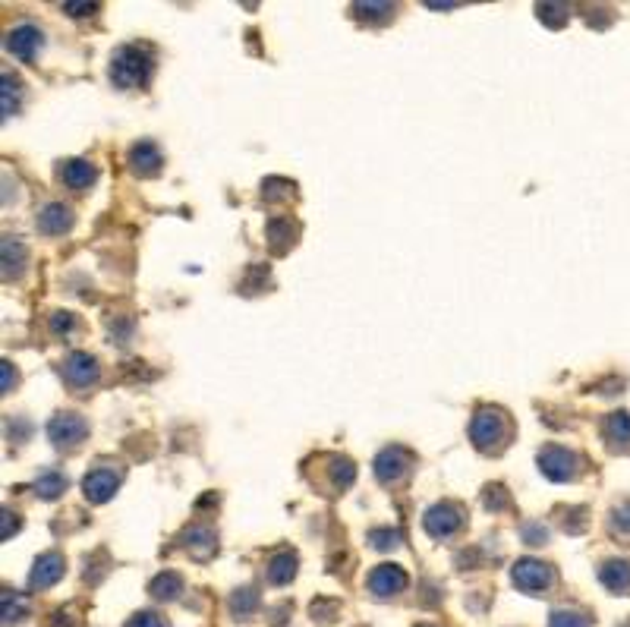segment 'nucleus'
I'll return each instance as SVG.
<instances>
[{
    "label": "nucleus",
    "instance_id": "f257e3e1",
    "mask_svg": "<svg viewBox=\"0 0 630 627\" xmlns=\"http://www.w3.org/2000/svg\"><path fill=\"white\" fill-rule=\"evenodd\" d=\"M149 70H152V57H149V51H142L139 45L120 48L114 54V60H111V79L123 89L142 86V82L149 79Z\"/></svg>",
    "mask_w": 630,
    "mask_h": 627
},
{
    "label": "nucleus",
    "instance_id": "f03ea898",
    "mask_svg": "<svg viewBox=\"0 0 630 627\" xmlns=\"http://www.w3.org/2000/svg\"><path fill=\"white\" fill-rule=\"evenodd\" d=\"M470 435H473V442L482 451H495V448H501L504 442H508L511 426H508V420H504V413H498V410H479L473 416Z\"/></svg>",
    "mask_w": 630,
    "mask_h": 627
},
{
    "label": "nucleus",
    "instance_id": "7ed1b4c3",
    "mask_svg": "<svg viewBox=\"0 0 630 627\" xmlns=\"http://www.w3.org/2000/svg\"><path fill=\"white\" fill-rule=\"evenodd\" d=\"M514 583L523 590V593H545L552 587V580H555V571L549 568L545 561H536V558H523L514 564V571H511Z\"/></svg>",
    "mask_w": 630,
    "mask_h": 627
},
{
    "label": "nucleus",
    "instance_id": "20e7f679",
    "mask_svg": "<svg viewBox=\"0 0 630 627\" xmlns=\"http://www.w3.org/2000/svg\"><path fill=\"white\" fill-rule=\"evenodd\" d=\"M539 467L542 473L555 479V483H567L571 476H577L580 470V457L574 451H567L561 445H549L542 454H539Z\"/></svg>",
    "mask_w": 630,
    "mask_h": 627
},
{
    "label": "nucleus",
    "instance_id": "39448f33",
    "mask_svg": "<svg viewBox=\"0 0 630 627\" xmlns=\"http://www.w3.org/2000/svg\"><path fill=\"white\" fill-rule=\"evenodd\" d=\"M86 432H89L86 420H82V416H76V413H57L54 420L48 423L51 442L60 445V448H73V445H79L82 438H86Z\"/></svg>",
    "mask_w": 630,
    "mask_h": 627
},
{
    "label": "nucleus",
    "instance_id": "423d86ee",
    "mask_svg": "<svg viewBox=\"0 0 630 627\" xmlns=\"http://www.w3.org/2000/svg\"><path fill=\"white\" fill-rule=\"evenodd\" d=\"M407 583H410L407 571L397 568V564H378V568L369 574V590L382 599H391L401 590H407Z\"/></svg>",
    "mask_w": 630,
    "mask_h": 627
},
{
    "label": "nucleus",
    "instance_id": "0eeeda50",
    "mask_svg": "<svg viewBox=\"0 0 630 627\" xmlns=\"http://www.w3.org/2000/svg\"><path fill=\"white\" fill-rule=\"evenodd\" d=\"M460 524H464V517H460V508L451 505V501H441V505L429 508V511H426V520H423L426 533L435 536V539L451 536Z\"/></svg>",
    "mask_w": 630,
    "mask_h": 627
},
{
    "label": "nucleus",
    "instance_id": "6e6552de",
    "mask_svg": "<svg viewBox=\"0 0 630 627\" xmlns=\"http://www.w3.org/2000/svg\"><path fill=\"white\" fill-rule=\"evenodd\" d=\"M63 577V558L57 552H48L41 555L35 564H32V574H29V587L32 590H45L51 587V583H57Z\"/></svg>",
    "mask_w": 630,
    "mask_h": 627
},
{
    "label": "nucleus",
    "instance_id": "1a4fd4ad",
    "mask_svg": "<svg viewBox=\"0 0 630 627\" xmlns=\"http://www.w3.org/2000/svg\"><path fill=\"white\" fill-rule=\"evenodd\" d=\"M41 32L35 26H16L10 35H7V51L16 54L19 60H32L41 48Z\"/></svg>",
    "mask_w": 630,
    "mask_h": 627
},
{
    "label": "nucleus",
    "instance_id": "9d476101",
    "mask_svg": "<svg viewBox=\"0 0 630 627\" xmlns=\"http://www.w3.org/2000/svg\"><path fill=\"white\" fill-rule=\"evenodd\" d=\"M117 486H120V476L114 470H108V467L89 473L86 483H82V489H86V498L95 501V505H98V501H108L117 492Z\"/></svg>",
    "mask_w": 630,
    "mask_h": 627
},
{
    "label": "nucleus",
    "instance_id": "9b49d317",
    "mask_svg": "<svg viewBox=\"0 0 630 627\" xmlns=\"http://www.w3.org/2000/svg\"><path fill=\"white\" fill-rule=\"evenodd\" d=\"M407 461H410L407 451H401V448H385L382 454L375 457V476L385 479V483H394L397 476H404Z\"/></svg>",
    "mask_w": 630,
    "mask_h": 627
},
{
    "label": "nucleus",
    "instance_id": "f8f14e48",
    "mask_svg": "<svg viewBox=\"0 0 630 627\" xmlns=\"http://www.w3.org/2000/svg\"><path fill=\"white\" fill-rule=\"evenodd\" d=\"M63 375H67V382L82 388V385H92L98 379V363L86 353H73V357L63 363Z\"/></svg>",
    "mask_w": 630,
    "mask_h": 627
},
{
    "label": "nucleus",
    "instance_id": "ddd939ff",
    "mask_svg": "<svg viewBox=\"0 0 630 627\" xmlns=\"http://www.w3.org/2000/svg\"><path fill=\"white\" fill-rule=\"evenodd\" d=\"M599 580L605 583L612 593H630V561H605L599 568Z\"/></svg>",
    "mask_w": 630,
    "mask_h": 627
},
{
    "label": "nucleus",
    "instance_id": "4468645a",
    "mask_svg": "<svg viewBox=\"0 0 630 627\" xmlns=\"http://www.w3.org/2000/svg\"><path fill=\"white\" fill-rule=\"evenodd\" d=\"M70 224H73V212L67 205H45L41 208L38 227L45 234H63V231H70Z\"/></svg>",
    "mask_w": 630,
    "mask_h": 627
},
{
    "label": "nucleus",
    "instance_id": "2eb2a0df",
    "mask_svg": "<svg viewBox=\"0 0 630 627\" xmlns=\"http://www.w3.org/2000/svg\"><path fill=\"white\" fill-rule=\"evenodd\" d=\"M605 438L615 451H630V413H612L605 420Z\"/></svg>",
    "mask_w": 630,
    "mask_h": 627
},
{
    "label": "nucleus",
    "instance_id": "dca6fc26",
    "mask_svg": "<svg viewBox=\"0 0 630 627\" xmlns=\"http://www.w3.org/2000/svg\"><path fill=\"white\" fill-rule=\"evenodd\" d=\"M60 177H63V183H67V186H73V190H86V186L95 183L98 171H95L89 161L79 158V161H67V164H63Z\"/></svg>",
    "mask_w": 630,
    "mask_h": 627
},
{
    "label": "nucleus",
    "instance_id": "f3484780",
    "mask_svg": "<svg viewBox=\"0 0 630 627\" xmlns=\"http://www.w3.org/2000/svg\"><path fill=\"white\" fill-rule=\"evenodd\" d=\"M26 262V246L13 240V237H4V243H0V268H4V278H13L19 268H23Z\"/></svg>",
    "mask_w": 630,
    "mask_h": 627
},
{
    "label": "nucleus",
    "instance_id": "a211bd4d",
    "mask_svg": "<svg viewBox=\"0 0 630 627\" xmlns=\"http://www.w3.org/2000/svg\"><path fill=\"white\" fill-rule=\"evenodd\" d=\"M130 164H133L136 174H155L161 167V152L155 149L152 142H139V145H133V152H130Z\"/></svg>",
    "mask_w": 630,
    "mask_h": 627
},
{
    "label": "nucleus",
    "instance_id": "6ab92c4d",
    "mask_svg": "<svg viewBox=\"0 0 630 627\" xmlns=\"http://www.w3.org/2000/svg\"><path fill=\"white\" fill-rule=\"evenodd\" d=\"M183 542H186L189 549H193L196 558H208V555L215 552V533L208 530V527H193V530L186 533Z\"/></svg>",
    "mask_w": 630,
    "mask_h": 627
},
{
    "label": "nucleus",
    "instance_id": "aec40b11",
    "mask_svg": "<svg viewBox=\"0 0 630 627\" xmlns=\"http://www.w3.org/2000/svg\"><path fill=\"white\" fill-rule=\"evenodd\" d=\"M293 574H297V555L293 552H281L268 568V580L271 583H290Z\"/></svg>",
    "mask_w": 630,
    "mask_h": 627
},
{
    "label": "nucleus",
    "instance_id": "412c9836",
    "mask_svg": "<svg viewBox=\"0 0 630 627\" xmlns=\"http://www.w3.org/2000/svg\"><path fill=\"white\" fill-rule=\"evenodd\" d=\"M293 240H297V224L287 221V218L271 221V246H275V249H287Z\"/></svg>",
    "mask_w": 630,
    "mask_h": 627
},
{
    "label": "nucleus",
    "instance_id": "4be33fe9",
    "mask_svg": "<svg viewBox=\"0 0 630 627\" xmlns=\"http://www.w3.org/2000/svg\"><path fill=\"white\" fill-rule=\"evenodd\" d=\"M180 587H183L180 577L167 571V574H158V577L152 580V596H158V599H164V602H167V599H177Z\"/></svg>",
    "mask_w": 630,
    "mask_h": 627
},
{
    "label": "nucleus",
    "instance_id": "5701e85b",
    "mask_svg": "<svg viewBox=\"0 0 630 627\" xmlns=\"http://www.w3.org/2000/svg\"><path fill=\"white\" fill-rule=\"evenodd\" d=\"M549 627H593V618L574 609H561V612H552Z\"/></svg>",
    "mask_w": 630,
    "mask_h": 627
},
{
    "label": "nucleus",
    "instance_id": "b1692460",
    "mask_svg": "<svg viewBox=\"0 0 630 627\" xmlns=\"http://www.w3.org/2000/svg\"><path fill=\"white\" fill-rule=\"evenodd\" d=\"M63 486H67V479H63V476L54 470V473H45V476L38 479V483H35V492H38L41 498H57V495L63 492Z\"/></svg>",
    "mask_w": 630,
    "mask_h": 627
},
{
    "label": "nucleus",
    "instance_id": "393cba45",
    "mask_svg": "<svg viewBox=\"0 0 630 627\" xmlns=\"http://www.w3.org/2000/svg\"><path fill=\"white\" fill-rule=\"evenodd\" d=\"M256 602H259L256 593H252V590H243V593H234V596H230V609H234L237 618H246V615H252V609H256Z\"/></svg>",
    "mask_w": 630,
    "mask_h": 627
},
{
    "label": "nucleus",
    "instance_id": "a878e982",
    "mask_svg": "<svg viewBox=\"0 0 630 627\" xmlns=\"http://www.w3.org/2000/svg\"><path fill=\"white\" fill-rule=\"evenodd\" d=\"M391 4H356L353 13L360 16V19H388L391 16Z\"/></svg>",
    "mask_w": 630,
    "mask_h": 627
},
{
    "label": "nucleus",
    "instance_id": "bb28decb",
    "mask_svg": "<svg viewBox=\"0 0 630 627\" xmlns=\"http://www.w3.org/2000/svg\"><path fill=\"white\" fill-rule=\"evenodd\" d=\"M331 473H334V483L338 486H350L356 476V467L350 461H344V457H338V461L331 464Z\"/></svg>",
    "mask_w": 630,
    "mask_h": 627
},
{
    "label": "nucleus",
    "instance_id": "cd10ccee",
    "mask_svg": "<svg viewBox=\"0 0 630 627\" xmlns=\"http://www.w3.org/2000/svg\"><path fill=\"white\" fill-rule=\"evenodd\" d=\"M555 13H549V7H545V4H539V19H545V23H549V26H561L564 23V19H567V7L564 4H558V7H552Z\"/></svg>",
    "mask_w": 630,
    "mask_h": 627
},
{
    "label": "nucleus",
    "instance_id": "c85d7f7f",
    "mask_svg": "<svg viewBox=\"0 0 630 627\" xmlns=\"http://www.w3.org/2000/svg\"><path fill=\"white\" fill-rule=\"evenodd\" d=\"M123 627H164V621L155 612H139V615H133L130 621H126Z\"/></svg>",
    "mask_w": 630,
    "mask_h": 627
},
{
    "label": "nucleus",
    "instance_id": "c756f323",
    "mask_svg": "<svg viewBox=\"0 0 630 627\" xmlns=\"http://www.w3.org/2000/svg\"><path fill=\"white\" fill-rule=\"evenodd\" d=\"M19 615H26V609H19V602H16V596H13V593H4V621H7V624H13Z\"/></svg>",
    "mask_w": 630,
    "mask_h": 627
},
{
    "label": "nucleus",
    "instance_id": "7c9ffc66",
    "mask_svg": "<svg viewBox=\"0 0 630 627\" xmlns=\"http://www.w3.org/2000/svg\"><path fill=\"white\" fill-rule=\"evenodd\" d=\"M4 111H7V114L16 111V82H13L10 73L4 76Z\"/></svg>",
    "mask_w": 630,
    "mask_h": 627
},
{
    "label": "nucleus",
    "instance_id": "2f4dec72",
    "mask_svg": "<svg viewBox=\"0 0 630 627\" xmlns=\"http://www.w3.org/2000/svg\"><path fill=\"white\" fill-rule=\"evenodd\" d=\"M372 546H375V549H394V546H397V533H394V530L375 533V536H372Z\"/></svg>",
    "mask_w": 630,
    "mask_h": 627
},
{
    "label": "nucleus",
    "instance_id": "473e14b6",
    "mask_svg": "<svg viewBox=\"0 0 630 627\" xmlns=\"http://www.w3.org/2000/svg\"><path fill=\"white\" fill-rule=\"evenodd\" d=\"M615 524L630 533V501H627V505H618L615 508Z\"/></svg>",
    "mask_w": 630,
    "mask_h": 627
},
{
    "label": "nucleus",
    "instance_id": "72a5a7b5",
    "mask_svg": "<svg viewBox=\"0 0 630 627\" xmlns=\"http://www.w3.org/2000/svg\"><path fill=\"white\" fill-rule=\"evenodd\" d=\"M13 530H16V520H13V514H10V511H4V539H10V536H13Z\"/></svg>",
    "mask_w": 630,
    "mask_h": 627
},
{
    "label": "nucleus",
    "instance_id": "f704fd0d",
    "mask_svg": "<svg viewBox=\"0 0 630 627\" xmlns=\"http://www.w3.org/2000/svg\"><path fill=\"white\" fill-rule=\"evenodd\" d=\"M67 10H70L73 16H76V13L82 16V13H92V10H95V4H67Z\"/></svg>",
    "mask_w": 630,
    "mask_h": 627
},
{
    "label": "nucleus",
    "instance_id": "c9c22d12",
    "mask_svg": "<svg viewBox=\"0 0 630 627\" xmlns=\"http://www.w3.org/2000/svg\"><path fill=\"white\" fill-rule=\"evenodd\" d=\"M4 388H7V391L13 388V366H10V363H4Z\"/></svg>",
    "mask_w": 630,
    "mask_h": 627
}]
</instances>
